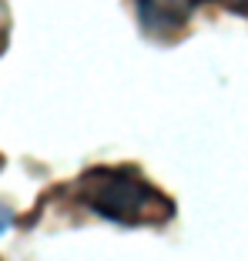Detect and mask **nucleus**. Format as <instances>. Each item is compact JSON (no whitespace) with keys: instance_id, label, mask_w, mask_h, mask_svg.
Listing matches in <instances>:
<instances>
[{"instance_id":"3","label":"nucleus","mask_w":248,"mask_h":261,"mask_svg":"<svg viewBox=\"0 0 248 261\" xmlns=\"http://www.w3.org/2000/svg\"><path fill=\"white\" fill-rule=\"evenodd\" d=\"M7 47V7L0 4V50Z\"/></svg>"},{"instance_id":"4","label":"nucleus","mask_w":248,"mask_h":261,"mask_svg":"<svg viewBox=\"0 0 248 261\" xmlns=\"http://www.w3.org/2000/svg\"><path fill=\"white\" fill-rule=\"evenodd\" d=\"M10 221H14V211H10L7 204H0V234L10 228Z\"/></svg>"},{"instance_id":"2","label":"nucleus","mask_w":248,"mask_h":261,"mask_svg":"<svg viewBox=\"0 0 248 261\" xmlns=\"http://www.w3.org/2000/svg\"><path fill=\"white\" fill-rule=\"evenodd\" d=\"M211 0H134L138 20L151 37H175Z\"/></svg>"},{"instance_id":"5","label":"nucleus","mask_w":248,"mask_h":261,"mask_svg":"<svg viewBox=\"0 0 248 261\" xmlns=\"http://www.w3.org/2000/svg\"><path fill=\"white\" fill-rule=\"evenodd\" d=\"M228 7L238 10V14H248V0H228Z\"/></svg>"},{"instance_id":"1","label":"nucleus","mask_w":248,"mask_h":261,"mask_svg":"<svg viewBox=\"0 0 248 261\" xmlns=\"http://www.w3.org/2000/svg\"><path fill=\"white\" fill-rule=\"evenodd\" d=\"M74 191L87 211L121 228H158L175 215L171 198L158 191L138 168H94L74 185Z\"/></svg>"}]
</instances>
